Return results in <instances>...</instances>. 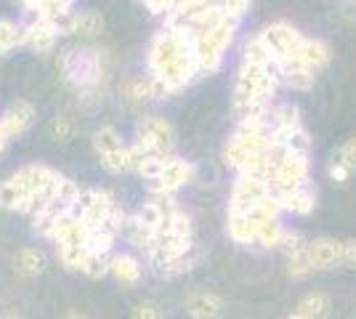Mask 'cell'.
<instances>
[{
  "instance_id": "1",
  "label": "cell",
  "mask_w": 356,
  "mask_h": 319,
  "mask_svg": "<svg viewBox=\"0 0 356 319\" xmlns=\"http://www.w3.org/2000/svg\"><path fill=\"white\" fill-rule=\"evenodd\" d=\"M149 69H152V77L163 80L173 93L186 88L194 77L200 75L197 61H194L192 38L173 24H165L163 30L152 38Z\"/></svg>"
},
{
  "instance_id": "31",
  "label": "cell",
  "mask_w": 356,
  "mask_h": 319,
  "mask_svg": "<svg viewBox=\"0 0 356 319\" xmlns=\"http://www.w3.org/2000/svg\"><path fill=\"white\" fill-rule=\"evenodd\" d=\"M99 165L104 167L106 173H112V176L128 173V170H134V152H131V147H122L118 152L99 157Z\"/></svg>"
},
{
  "instance_id": "32",
  "label": "cell",
  "mask_w": 356,
  "mask_h": 319,
  "mask_svg": "<svg viewBox=\"0 0 356 319\" xmlns=\"http://www.w3.org/2000/svg\"><path fill=\"white\" fill-rule=\"evenodd\" d=\"M280 213H282V208H280V199L274 197V195H268V197L261 199L258 205H252L245 215L250 218L255 227H261V224H266V221H277V218H280Z\"/></svg>"
},
{
  "instance_id": "27",
  "label": "cell",
  "mask_w": 356,
  "mask_h": 319,
  "mask_svg": "<svg viewBox=\"0 0 356 319\" xmlns=\"http://www.w3.org/2000/svg\"><path fill=\"white\" fill-rule=\"evenodd\" d=\"M277 69H280V80L287 88L309 91L316 83V72H312V69H303V67H277Z\"/></svg>"
},
{
  "instance_id": "34",
  "label": "cell",
  "mask_w": 356,
  "mask_h": 319,
  "mask_svg": "<svg viewBox=\"0 0 356 319\" xmlns=\"http://www.w3.org/2000/svg\"><path fill=\"white\" fill-rule=\"evenodd\" d=\"M112 253H88L86 256V263H83V274L88 279H102L112 272Z\"/></svg>"
},
{
  "instance_id": "55",
  "label": "cell",
  "mask_w": 356,
  "mask_h": 319,
  "mask_svg": "<svg viewBox=\"0 0 356 319\" xmlns=\"http://www.w3.org/2000/svg\"><path fill=\"white\" fill-rule=\"evenodd\" d=\"M287 319H306V317H300L298 311H293V314H290V317H287Z\"/></svg>"
},
{
  "instance_id": "18",
  "label": "cell",
  "mask_w": 356,
  "mask_h": 319,
  "mask_svg": "<svg viewBox=\"0 0 356 319\" xmlns=\"http://www.w3.org/2000/svg\"><path fill=\"white\" fill-rule=\"evenodd\" d=\"M300 128V109L296 104H280L274 106L271 117H268V131L271 136H280V133H287V131H296Z\"/></svg>"
},
{
  "instance_id": "8",
  "label": "cell",
  "mask_w": 356,
  "mask_h": 319,
  "mask_svg": "<svg viewBox=\"0 0 356 319\" xmlns=\"http://www.w3.org/2000/svg\"><path fill=\"white\" fill-rule=\"evenodd\" d=\"M258 38L266 43V48L271 51V56L277 61L290 56L300 46V40H303L300 30L293 27L290 22H271V24H266L264 30L258 32Z\"/></svg>"
},
{
  "instance_id": "12",
  "label": "cell",
  "mask_w": 356,
  "mask_h": 319,
  "mask_svg": "<svg viewBox=\"0 0 356 319\" xmlns=\"http://www.w3.org/2000/svg\"><path fill=\"white\" fill-rule=\"evenodd\" d=\"M59 27L54 19H40L35 16V22H30L24 27V46L35 51V54H51L56 48V40H59Z\"/></svg>"
},
{
  "instance_id": "19",
  "label": "cell",
  "mask_w": 356,
  "mask_h": 319,
  "mask_svg": "<svg viewBox=\"0 0 356 319\" xmlns=\"http://www.w3.org/2000/svg\"><path fill=\"white\" fill-rule=\"evenodd\" d=\"M330 309H332V301H330V295L322 293V290L306 293L296 306L298 314L306 319H327L330 317Z\"/></svg>"
},
{
  "instance_id": "35",
  "label": "cell",
  "mask_w": 356,
  "mask_h": 319,
  "mask_svg": "<svg viewBox=\"0 0 356 319\" xmlns=\"http://www.w3.org/2000/svg\"><path fill=\"white\" fill-rule=\"evenodd\" d=\"M314 274L312 259H309V247H300L298 253L287 256V277L290 279H306Z\"/></svg>"
},
{
  "instance_id": "38",
  "label": "cell",
  "mask_w": 356,
  "mask_h": 319,
  "mask_svg": "<svg viewBox=\"0 0 356 319\" xmlns=\"http://www.w3.org/2000/svg\"><path fill=\"white\" fill-rule=\"evenodd\" d=\"M88 256V247H74V245H59V261L67 272H83V263Z\"/></svg>"
},
{
  "instance_id": "6",
  "label": "cell",
  "mask_w": 356,
  "mask_h": 319,
  "mask_svg": "<svg viewBox=\"0 0 356 319\" xmlns=\"http://www.w3.org/2000/svg\"><path fill=\"white\" fill-rule=\"evenodd\" d=\"M332 59V51L325 40H316V38H303L300 46L284 56V59L277 61V67H303V69H312V72H319L322 67H327Z\"/></svg>"
},
{
  "instance_id": "36",
  "label": "cell",
  "mask_w": 356,
  "mask_h": 319,
  "mask_svg": "<svg viewBox=\"0 0 356 319\" xmlns=\"http://www.w3.org/2000/svg\"><path fill=\"white\" fill-rule=\"evenodd\" d=\"M282 234H284V227L280 224V218L277 221H266V224H261L258 227V234H255V245H261V247H280L282 243Z\"/></svg>"
},
{
  "instance_id": "23",
  "label": "cell",
  "mask_w": 356,
  "mask_h": 319,
  "mask_svg": "<svg viewBox=\"0 0 356 319\" xmlns=\"http://www.w3.org/2000/svg\"><path fill=\"white\" fill-rule=\"evenodd\" d=\"M90 144H93L96 157H104V154H112V152H118V149H122V147H128V144L122 141V136H120L112 125H102V128L93 133Z\"/></svg>"
},
{
  "instance_id": "20",
  "label": "cell",
  "mask_w": 356,
  "mask_h": 319,
  "mask_svg": "<svg viewBox=\"0 0 356 319\" xmlns=\"http://www.w3.org/2000/svg\"><path fill=\"white\" fill-rule=\"evenodd\" d=\"M226 234H229L232 243L237 245H255L258 227L252 224L245 213H229V218H226Z\"/></svg>"
},
{
  "instance_id": "22",
  "label": "cell",
  "mask_w": 356,
  "mask_h": 319,
  "mask_svg": "<svg viewBox=\"0 0 356 319\" xmlns=\"http://www.w3.org/2000/svg\"><path fill=\"white\" fill-rule=\"evenodd\" d=\"M104 32V16L99 14V11H72V30L70 35H80V38H96V35H102Z\"/></svg>"
},
{
  "instance_id": "42",
  "label": "cell",
  "mask_w": 356,
  "mask_h": 319,
  "mask_svg": "<svg viewBox=\"0 0 356 319\" xmlns=\"http://www.w3.org/2000/svg\"><path fill=\"white\" fill-rule=\"evenodd\" d=\"M70 8H72V0H43L35 8V16H40V19H59V16L70 14Z\"/></svg>"
},
{
  "instance_id": "14",
  "label": "cell",
  "mask_w": 356,
  "mask_h": 319,
  "mask_svg": "<svg viewBox=\"0 0 356 319\" xmlns=\"http://www.w3.org/2000/svg\"><path fill=\"white\" fill-rule=\"evenodd\" d=\"M35 117H38V109H35L30 101H24V99H16V101H11L8 109L3 112L0 128L6 131V136L8 138H16V136H22V133L30 131Z\"/></svg>"
},
{
  "instance_id": "46",
  "label": "cell",
  "mask_w": 356,
  "mask_h": 319,
  "mask_svg": "<svg viewBox=\"0 0 356 319\" xmlns=\"http://www.w3.org/2000/svg\"><path fill=\"white\" fill-rule=\"evenodd\" d=\"M77 221H80V218H77L74 213H64V215H59V221L54 224L51 234H48V240H51V243H59L61 237L67 234V229L72 227V224H77Z\"/></svg>"
},
{
  "instance_id": "11",
  "label": "cell",
  "mask_w": 356,
  "mask_h": 319,
  "mask_svg": "<svg viewBox=\"0 0 356 319\" xmlns=\"http://www.w3.org/2000/svg\"><path fill=\"white\" fill-rule=\"evenodd\" d=\"M314 272H335L343 266V240L335 237H316L306 245Z\"/></svg>"
},
{
  "instance_id": "16",
  "label": "cell",
  "mask_w": 356,
  "mask_h": 319,
  "mask_svg": "<svg viewBox=\"0 0 356 319\" xmlns=\"http://www.w3.org/2000/svg\"><path fill=\"white\" fill-rule=\"evenodd\" d=\"M115 205H120L118 197L109 192V189H93V199H90V205H88V211L83 213V224L88 229H96V227H102L106 221V215L112 213V208Z\"/></svg>"
},
{
  "instance_id": "39",
  "label": "cell",
  "mask_w": 356,
  "mask_h": 319,
  "mask_svg": "<svg viewBox=\"0 0 356 319\" xmlns=\"http://www.w3.org/2000/svg\"><path fill=\"white\" fill-rule=\"evenodd\" d=\"M134 215L138 218V221H141V224H144V227H149V229H157L160 224H163V218H168V215L163 213V208H160V205H157V202H154L152 197H149L147 202H141V205L136 208Z\"/></svg>"
},
{
  "instance_id": "50",
  "label": "cell",
  "mask_w": 356,
  "mask_h": 319,
  "mask_svg": "<svg viewBox=\"0 0 356 319\" xmlns=\"http://www.w3.org/2000/svg\"><path fill=\"white\" fill-rule=\"evenodd\" d=\"M144 6L149 8V14L154 16H170V11L176 8L178 0H141Z\"/></svg>"
},
{
  "instance_id": "33",
  "label": "cell",
  "mask_w": 356,
  "mask_h": 319,
  "mask_svg": "<svg viewBox=\"0 0 356 319\" xmlns=\"http://www.w3.org/2000/svg\"><path fill=\"white\" fill-rule=\"evenodd\" d=\"M125 96L134 106H144L149 101H154V91H152V80L149 77H134L125 85Z\"/></svg>"
},
{
  "instance_id": "9",
  "label": "cell",
  "mask_w": 356,
  "mask_h": 319,
  "mask_svg": "<svg viewBox=\"0 0 356 319\" xmlns=\"http://www.w3.org/2000/svg\"><path fill=\"white\" fill-rule=\"evenodd\" d=\"M271 195V186L252 176L237 173V181L232 183V197H229V213H248L252 205H258L261 199Z\"/></svg>"
},
{
  "instance_id": "17",
  "label": "cell",
  "mask_w": 356,
  "mask_h": 319,
  "mask_svg": "<svg viewBox=\"0 0 356 319\" xmlns=\"http://www.w3.org/2000/svg\"><path fill=\"white\" fill-rule=\"evenodd\" d=\"M14 269L22 277H40L48 269V256L40 247H22L14 259Z\"/></svg>"
},
{
  "instance_id": "52",
  "label": "cell",
  "mask_w": 356,
  "mask_h": 319,
  "mask_svg": "<svg viewBox=\"0 0 356 319\" xmlns=\"http://www.w3.org/2000/svg\"><path fill=\"white\" fill-rule=\"evenodd\" d=\"M0 319H27V317H24V314H19V311H3Z\"/></svg>"
},
{
  "instance_id": "45",
  "label": "cell",
  "mask_w": 356,
  "mask_h": 319,
  "mask_svg": "<svg viewBox=\"0 0 356 319\" xmlns=\"http://www.w3.org/2000/svg\"><path fill=\"white\" fill-rule=\"evenodd\" d=\"M51 136L54 141H70L72 138V120L67 115H59L51 120Z\"/></svg>"
},
{
  "instance_id": "30",
  "label": "cell",
  "mask_w": 356,
  "mask_h": 319,
  "mask_svg": "<svg viewBox=\"0 0 356 319\" xmlns=\"http://www.w3.org/2000/svg\"><path fill=\"white\" fill-rule=\"evenodd\" d=\"M277 144H282L290 154H309L312 152V136L303 131V125L296 128V131H287V133H280V136H271Z\"/></svg>"
},
{
  "instance_id": "41",
  "label": "cell",
  "mask_w": 356,
  "mask_h": 319,
  "mask_svg": "<svg viewBox=\"0 0 356 319\" xmlns=\"http://www.w3.org/2000/svg\"><path fill=\"white\" fill-rule=\"evenodd\" d=\"M197 263H200V253H197V247H194L192 253H186V256H181L178 261H173L170 266H165L163 272H160V277H181V274L192 272Z\"/></svg>"
},
{
  "instance_id": "43",
  "label": "cell",
  "mask_w": 356,
  "mask_h": 319,
  "mask_svg": "<svg viewBox=\"0 0 356 319\" xmlns=\"http://www.w3.org/2000/svg\"><path fill=\"white\" fill-rule=\"evenodd\" d=\"M216 8L221 11L223 16H229V19H242V16L250 11V0H218L216 3Z\"/></svg>"
},
{
  "instance_id": "15",
  "label": "cell",
  "mask_w": 356,
  "mask_h": 319,
  "mask_svg": "<svg viewBox=\"0 0 356 319\" xmlns=\"http://www.w3.org/2000/svg\"><path fill=\"white\" fill-rule=\"evenodd\" d=\"M274 197L280 199L282 213H296V215H309L316 208V192L312 183L298 186V189H284V192H274Z\"/></svg>"
},
{
  "instance_id": "40",
  "label": "cell",
  "mask_w": 356,
  "mask_h": 319,
  "mask_svg": "<svg viewBox=\"0 0 356 319\" xmlns=\"http://www.w3.org/2000/svg\"><path fill=\"white\" fill-rule=\"evenodd\" d=\"M168 160H170V157H147V160H141V163L136 165V173L144 176L147 181H157V179L163 176Z\"/></svg>"
},
{
  "instance_id": "47",
  "label": "cell",
  "mask_w": 356,
  "mask_h": 319,
  "mask_svg": "<svg viewBox=\"0 0 356 319\" xmlns=\"http://www.w3.org/2000/svg\"><path fill=\"white\" fill-rule=\"evenodd\" d=\"M309 243H303V237H300V231H290V229H284L282 234V243H280V247H282L287 256H293V253H298L300 247H306Z\"/></svg>"
},
{
  "instance_id": "25",
  "label": "cell",
  "mask_w": 356,
  "mask_h": 319,
  "mask_svg": "<svg viewBox=\"0 0 356 319\" xmlns=\"http://www.w3.org/2000/svg\"><path fill=\"white\" fill-rule=\"evenodd\" d=\"M122 237L128 240V243L138 247V250H144L149 253V247H152V240H154V229L144 227L136 215H128V221H125V229H122Z\"/></svg>"
},
{
  "instance_id": "53",
  "label": "cell",
  "mask_w": 356,
  "mask_h": 319,
  "mask_svg": "<svg viewBox=\"0 0 356 319\" xmlns=\"http://www.w3.org/2000/svg\"><path fill=\"white\" fill-rule=\"evenodd\" d=\"M59 319H88L86 314H80V311H67V314H61Z\"/></svg>"
},
{
  "instance_id": "10",
  "label": "cell",
  "mask_w": 356,
  "mask_h": 319,
  "mask_svg": "<svg viewBox=\"0 0 356 319\" xmlns=\"http://www.w3.org/2000/svg\"><path fill=\"white\" fill-rule=\"evenodd\" d=\"M197 176V167L189 160H181V157H170L168 165H165L163 176L157 181H149V192H160V195H176L181 186L194 181Z\"/></svg>"
},
{
  "instance_id": "4",
  "label": "cell",
  "mask_w": 356,
  "mask_h": 319,
  "mask_svg": "<svg viewBox=\"0 0 356 319\" xmlns=\"http://www.w3.org/2000/svg\"><path fill=\"white\" fill-rule=\"evenodd\" d=\"M280 69L274 67H248L242 64L234 80V106L252 104V101H274L280 88Z\"/></svg>"
},
{
  "instance_id": "49",
  "label": "cell",
  "mask_w": 356,
  "mask_h": 319,
  "mask_svg": "<svg viewBox=\"0 0 356 319\" xmlns=\"http://www.w3.org/2000/svg\"><path fill=\"white\" fill-rule=\"evenodd\" d=\"M327 173H330V179H332L335 183H346L348 179H351V173H354V170L343 165L338 157H332V163H330V167H327Z\"/></svg>"
},
{
  "instance_id": "37",
  "label": "cell",
  "mask_w": 356,
  "mask_h": 319,
  "mask_svg": "<svg viewBox=\"0 0 356 319\" xmlns=\"http://www.w3.org/2000/svg\"><path fill=\"white\" fill-rule=\"evenodd\" d=\"M118 234H112L106 227L88 229V253H112Z\"/></svg>"
},
{
  "instance_id": "54",
  "label": "cell",
  "mask_w": 356,
  "mask_h": 319,
  "mask_svg": "<svg viewBox=\"0 0 356 319\" xmlns=\"http://www.w3.org/2000/svg\"><path fill=\"white\" fill-rule=\"evenodd\" d=\"M8 141H11V138L6 136V131H3V128H0V152H3V149H6V147H8Z\"/></svg>"
},
{
  "instance_id": "28",
  "label": "cell",
  "mask_w": 356,
  "mask_h": 319,
  "mask_svg": "<svg viewBox=\"0 0 356 319\" xmlns=\"http://www.w3.org/2000/svg\"><path fill=\"white\" fill-rule=\"evenodd\" d=\"M24 205H27V195H24V189H22L11 176H8L6 181H0V208H3V211L22 213Z\"/></svg>"
},
{
  "instance_id": "48",
  "label": "cell",
  "mask_w": 356,
  "mask_h": 319,
  "mask_svg": "<svg viewBox=\"0 0 356 319\" xmlns=\"http://www.w3.org/2000/svg\"><path fill=\"white\" fill-rule=\"evenodd\" d=\"M335 157H338L346 167L356 170V136H351L348 141H343V147L338 149V154H335Z\"/></svg>"
},
{
  "instance_id": "2",
  "label": "cell",
  "mask_w": 356,
  "mask_h": 319,
  "mask_svg": "<svg viewBox=\"0 0 356 319\" xmlns=\"http://www.w3.org/2000/svg\"><path fill=\"white\" fill-rule=\"evenodd\" d=\"M59 72L72 91L93 93L104 80V56L90 46L67 48L59 56Z\"/></svg>"
},
{
  "instance_id": "13",
  "label": "cell",
  "mask_w": 356,
  "mask_h": 319,
  "mask_svg": "<svg viewBox=\"0 0 356 319\" xmlns=\"http://www.w3.org/2000/svg\"><path fill=\"white\" fill-rule=\"evenodd\" d=\"M184 309L192 319H221L226 311V301L210 290H192L184 298Z\"/></svg>"
},
{
  "instance_id": "5",
  "label": "cell",
  "mask_w": 356,
  "mask_h": 319,
  "mask_svg": "<svg viewBox=\"0 0 356 319\" xmlns=\"http://www.w3.org/2000/svg\"><path fill=\"white\" fill-rule=\"evenodd\" d=\"M274 144L268 125H252V122H239L237 131L229 136V141L223 144V163L234 170H242V165L250 160L252 154L266 152Z\"/></svg>"
},
{
  "instance_id": "51",
  "label": "cell",
  "mask_w": 356,
  "mask_h": 319,
  "mask_svg": "<svg viewBox=\"0 0 356 319\" xmlns=\"http://www.w3.org/2000/svg\"><path fill=\"white\" fill-rule=\"evenodd\" d=\"M343 269H356V240H343Z\"/></svg>"
},
{
  "instance_id": "29",
  "label": "cell",
  "mask_w": 356,
  "mask_h": 319,
  "mask_svg": "<svg viewBox=\"0 0 356 319\" xmlns=\"http://www.w3.org/2000/svg\"><path fill=\"white\" fill-rule=\"evenodd\" d=\"M19 46H24V27L11 19H0V56H8Z\"/></svg>"
},
{
  "instance_id": "3",
  "label": "cell",
  "mask_w": 356,
  "mask_h": 319,
  "mask_svg": "<svg viewBox=\"0 0 356 319\" xmlns=\"http://www.w3.org/2000/svg\"><path fill=\"white\" fill-rule=\"evenodd\" d=\"M237 35V19H229L223 16L221 22L213 27V30L202 32L192 38V46H194V61H197V69L200 75H208V72H216L218 67L223 64V56L226 51L232 46Z\"/></svg>"
},
{
  "instance_id": "44",
  "label": "cell",
  "mask_w": 356,
  "mask_h": 319,
  "mask_svg": "<svg viewBox=\"0 0 356 319\" xmlns=\"http://www.w3.org/2000/svg\"><path fill=\"white\" fill-rule=\"evenodd\" d=\"M131 319H165V311L157 301H141V304L134 306Z\"/></svg>"
},
{
  "instance_id": "7",
  "label": "cell",
  "mask_w": 356,
  "mask_h": 319,
  "mask_svg": "<svg viewBox=\"0 0 356 319\" xmlns=\"http://www.w3.org/2000/svg\"><path fill=\"white\" fill-rule=\"evenodd\" d=\"M312 176V163H309V154H284L280 167H277V176L271 181V195L274 192H284V189H298V186H306Z\"/></svg>"
},
{
  "instance_id": "21",
  "label": "cell",
  "mask_w": 356,
  "mask_h": 319,
  "mask_svg": "<svg viewBox=\"0 0 356 319\" xmlns=\"http://www.w3.org/2000/svg\"><path fill=\"white\" fill-rule=\"evenodd\" d=\"M112 277L122 282V285H138L141 279V261L131 256V253H120L112 259Z\"/></svg>"
},
{
  "instance_id": "24",
  "label": "cell",
  "mask_w": 356,
  "mask_h": 319,
  "mask_svg": "<svg viewBox=\"0 0 356 319\" xmlns=\"http://www.w3.org/2000/svg\"><path fill=\"white\" fill-rule=\"evenodd\" d=\"M242 64H248V67H274L277 59L271 56V51L266 48V43L255 35V38H250V40L245 43V48H242Z\"/></svg>"
},
{
  "instance_id": "26",
  "label": "cell",
  "mask_w": 356,
  "mask_h": 319,
  "mask_svg": "<svg viewBox=\"0 0 356 319\" xmlns=\"http://www.w3.org/2000/svg\"><path fill=\"white\" fill-rule=\"evenodd\" d=\"M157 234H173V237H186V240H192V218H189V213L184 211H176L170 213L168 218H163V224L154 229Z\"/></svg>"
}]
</instances>
